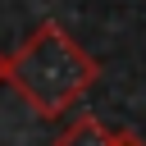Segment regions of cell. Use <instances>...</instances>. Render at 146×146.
Segmentation results:
<instances>
[{"label": "cell", "mask_w": 146, "mask_h": 146, "mask_svg": "<svg viewBox=\"0 0 146 146\" xmlns=\"http://www.w3.org/2000/svg\"><path fill=\"white\" fill-rule=\"evenodd\" d=\"M110 141H114V128H105L96 114H82V119H73L59 132L55 146H110Z\"/></svg>", "instance_id": "7a4b0ae2"}, {"label": "cell", "mask_w": 146, "mask_h": 146, "mask_svg": "<svg viewBox=\"0 0 146 146\" xmlns=\"http://www.w3.org/2000/svg\"><path fill=\"white\" fill-rule=\"evenodd\" d=\"M100 78V59H91L59 23H36L14 55H5V82L36 110V119L68 114L82 91Z\"/></svg>", "instance_id": "6da1fadb"}, {"label": "cell", "mask_w": 146, "mask_h": 146, "mask_svg": "<svg viewBox=\"0 0 146 146\" xmlns=\"http://www.w3.org/2000/svg\"><path fill=\"white\" fill-rule=\"evenodd\" d=\"M110 146H146V141H141V137H132V132H114V141H110Z\"/></svg>", "instance_id": "3957f363"}, {"label": "cell", "mask_w": 146, "mask_h": 146, "mask_svg": "<svg viewBox=\"0 0 146 146\" xmlns=\"http://www.w3.org/2000/svg\"><path fill=\"white\" fill-rule=\"evenodd\" d=\"M0 87H5V55H0Z\"/></svg>", "instance_id": "277c9868"}]
</instances>
